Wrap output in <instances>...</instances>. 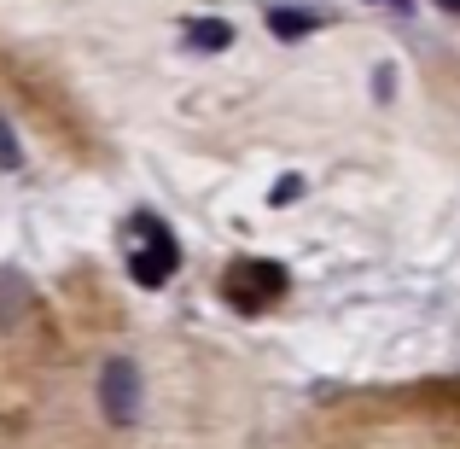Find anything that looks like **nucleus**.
<instances>
[{
	"instance_id": "0eeeda50",
	"label": "nucleus",
	"mask_w": 460,
	"mask_h": 449,
	"mask_svg": "<svg viewBox=\"0 0 460 449\" xmlns=\"http://www.w3.org/2000/svg\"><path fill=\"white\" fill-rule=\"evenodd\" d=\"M0 169H23V147H18V135H12L6 117H0Z\"/></svg>"
},
{
	"instance_id": "7ed1b4c3",
	"label": "nucleus",
	"mask_w": 460,
	"mask_h": 449,
	"mask_svg": "<svg viewBox=\"0 0 460 449\" xmlns=\"http://www.w3.org/2000/svg\"><path fill=\"white\" fill-rule=\"evenodd\" d=\"M100 409H105L111 427H135V415H140V373H135L128 356H111L100 368Z\"/></svg>"
},
{
	"instance_id": "1a4fd4ad",
	"label": "nucleus",
	"mask_w": 460,
	"mask_h": 449,
	"mask_svg": "<svg viewBox=\"0 0 460 449\" xmlns=\"http://www.w3.org/2000/svg\"><path fill=\"white\" fill-rule=\"evenodd\" d=\"M385 6H408V0H385Z\"/></svg>"
},
{
	"instance_id": "39448f33",
	"label": "nucleus",
	"mask_w": 460,
	"mask_h": 449,
	"mask_svg": "<svg viewBox=\"0 0 460 449\" xmlns=\"http://www.w3.org/2000/svg\"><path fill=\"white\" fill-rule=\"evenodd\" d=\"M269 30L280 35V41H304L309 30H321V18H314L309 6H269Z\"/></svg>"
},
{
	"instance_id": "423d86ee",
	"label": "nucleus",
	"mask_w": 460,
	"mask_h": 449,
	"mask_svg": "<svg viewBox=\"0 0 460 449\" xmlns=\"http://www.w3.org/2000/svg\"><path fill=\"white\" fill-rule=\"evenodd\" d=\"M227 41H234V23H222V18H199V23H187V47H199V53H222Z\"/></svg>"
},
{
	"instance_id": "20e7f679",
	"label": "nucleus",
	"mask_w": 460,
	"mask_h": 449,
	"mask_svg": "<svg viewBox=\"0 0 460 449\" xmlns=\"http://www.w3.org/2000/svg\"><path fill=\"white\" fill-rule=\"evenodd\" d=\"M35 303L30 292V281H23L18 269H0V327H18L23 321V310Z\"/></svg>"
},
{
	"instance_id": "6e6552de",
	"label": "nucleus",
	"mask_w": 460,
	"mask_h": 449,
	"mask_svg": "<svg viewBox=\"0 0 460 449\" xmlns=\"http://www.w3.org/2000/svg\"><path fill=\"white\" fill-rule=\"evenodd\" d=\"M438 6H443V12H449V18H460V0H438Z\"/></svg>"
},
{
	"instance_id": "f03ea898",
	"label": "nucleus",
	"mask_w": 460,
	"mask_h": 449,
	"mask_svg": "<svg viewBox=\"0 0 460 449\" xmlns=\"http://www.w3.org/2000/svg\"><path fill=\"white\" fill-rule=\"evenodd\" d=\"M286 292V274H280V263H262V257H245V263H234V269L222 274V298L234 303V310H245V315H262L274 298Z\"/></svg>"
},
{
	"instance_id": "f257e3e1",
	"label": "nucleus",
	"mask_w": 460,
	"mask_h": 449,
	"mask_svg": "<svg viewBox=\"0 0 460 449\" xmlns=\"http://www.w3.org/2000/svg\"><path fill=\"white\" fill-rule=\"evenodd\" d=\"M175 269H181L175 234L157 216H135L128 222V274H135V286H164Z\"/></svg>"
}]
</instances>
